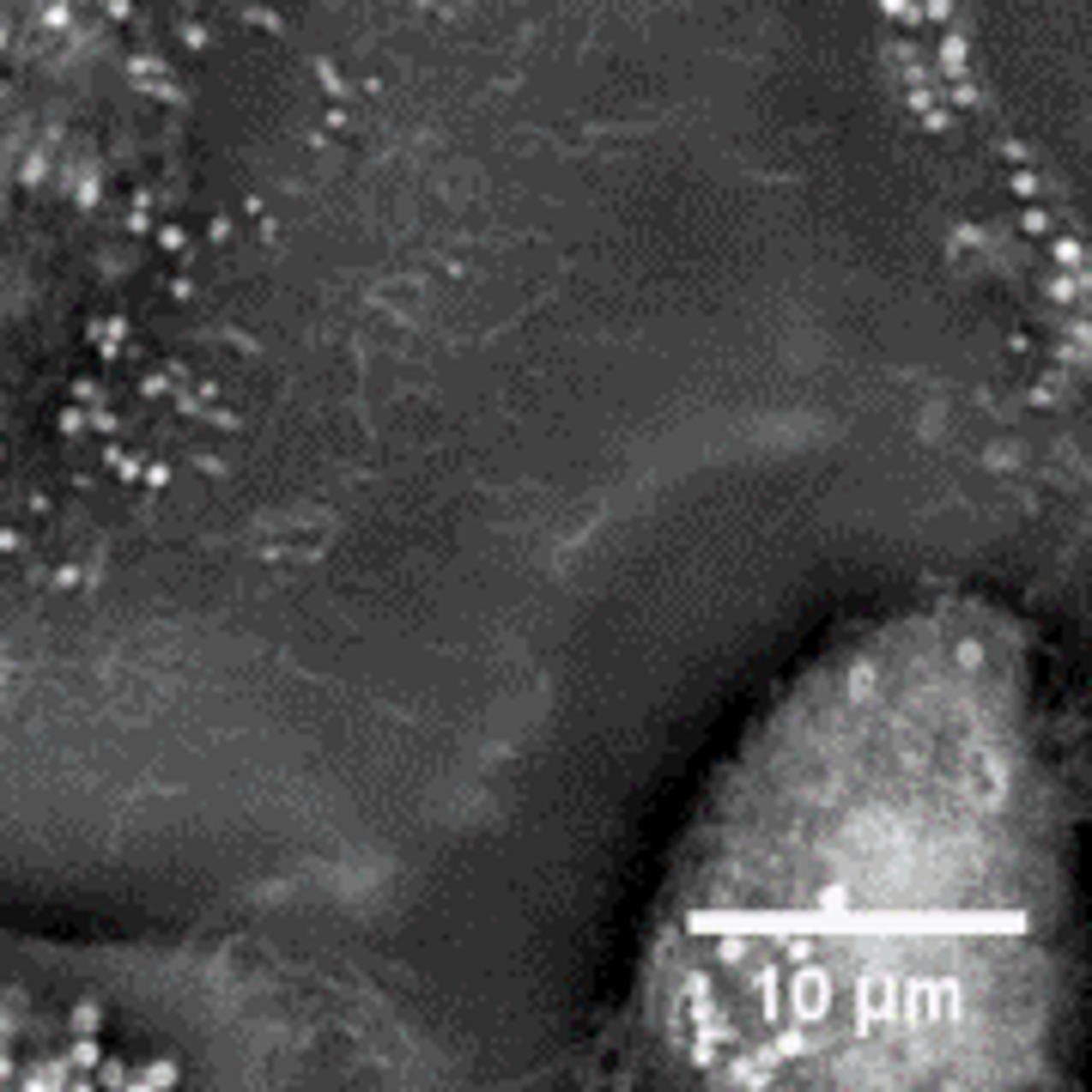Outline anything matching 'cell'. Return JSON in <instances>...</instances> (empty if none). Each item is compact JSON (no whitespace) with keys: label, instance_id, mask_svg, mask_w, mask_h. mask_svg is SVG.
I'll return each instance as SVG.
<instances>
[{"label":"cell","instance_id":"cell-1","mask_svg":"<svg viewBox=\"0 0 1092 1092\" xmlns=\"http://www.w3.org/2000/svg\"><path fill=\"white\" fill-rule=\"evenodd\" d=\"M1056 832L1007 632L917 613L765 716L680 850L638 1032L680 1080H1019Z\"/></svg>","mask_w":1092,"mask_h":1092},{"label":"cell","instance_id":"cell-2","mask_svg":"<svg viewBox=\"0 0 1092 1092\" xmlns=\"http://www.w3.org/2000/svg\"><path fill=\"white\" fill-rule=\"evenodd\" d=\"M419 1056L371 995L243 947L0 923V1086L395 1080Z\"/></svg>","mask_w":1092,"mask_h":1092},{"label":"cell","instance_id":"cell-3","mask_svg":"<svg viewBox=\"0 0 1092 1092\" xmlns=\"http://www.w3.org/2000/svg\"><path fill=\"white\" fill-rule=\"evenodd\" d=\"M110 0H0V170H13L61 110Z\"/></svg>","mask_w":1092,"mask_h":1092}]
</instances>
